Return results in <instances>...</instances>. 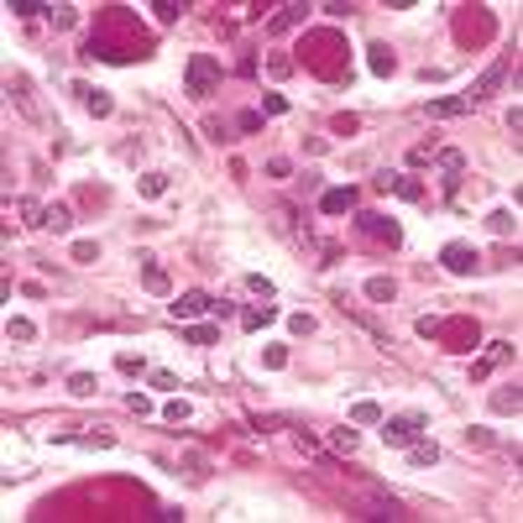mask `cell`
<instances>
[{
  "label": "cell",
  "instance_id": "cell-13",
  "mask_svg": "<svg viewBox=\"0 0 523 523\" xmlns=\"http://www.w3.org/2000/svg\"><path fill=\"white\" fill-rule=\"evenodd\" d=\"M42 225H48V230H58V236H63V230H69V225H74V215H69V204H48V209H42Z\"/></svg>",
  "mask_w": 523,
  "mask_h": 523
},
{
  "label": "cell",
  "instance_id": "cell-9",
  "mask_svg": "<svg viewBox=\"0 0 523 523\" xmlns=\"http://www.w3.org/2000/svg\"><path fill=\"white\" fill-rule=\"evenodd\" d=\"M440 461V445L435 440H414L408 445V466H414V471H424V466H435Z\"/></svg>",
  "mask_w": 523,
  "mask_h": 523
},
{
  "label": "cell",
  "instance_id": "cell-30",
  "mask_svg": "<svg viewBox=\"0 0 523 523\" xmlns=\"http://www.w3.org/2000/svg\"><path fill=\"white\" fill-rule=\"evenodd\" d=\"M288 330H293V335H314V319H309V314H293V319H288Z\"/></svg>",
  "mask_w": 523,
  "mask_h": 523
},
{
  "label": "cell",
  "instance_id": "cell-7",
  "mask_svg": "<svg viewBox=\"0 0 523 523\" xmlns=\"http://www.w3.org/2000/svg\"><path fill=\"white\" fill-rule=\"evenodd\" d=\"M471 105H476L471 95H445V99H429L424 110H429V116H466Z\"/></svg>",
  "mask_w": 523,
  "mask_h": 523
},
{
  "label": "cell",
  "instance_id": "cell-29",
  "mask_svg": "<svg viewBox=\"0 0 523 523\" xmlns=\"http://www.w3.org/2000/svg\"><path fill=\"white\" fill-rule=\"evenodd\" d=\"M95 257H99L95 241H74V262H95Z\"/></svg>",
  "mask_w": 523,
  "mask_h": 523
},
{
  "label": "cell",
  "instance_id": "cell-5",
  "mask_svg": "<svg viewBox=\"0 0 523 523\" xmlns=\"http://www.w3.org/2000/svg\"><path fill=\"white\" fill-rule=\"evenodd\" d=\"M356 230H366V236L387 241V246H398V241H403V230H398L387 215H356Z\"/></svg>",
  "mask_w": 523,
  "mask_h": 523
},
{
  "label": "cell",
  "instance_id": "cell-2",
  "mask_svg": "<svg viewBox=\"0 0 523 523\" xmlns=\"http://www.w3.org/2000/svg\"><path fill=\"white\" fill-rule=\"evenodd\" d=\"M424 424H429L424 414H398V419L382 414V440L387 445H414L419 435H424Z\"/></svg>",
  "mask_w": 523,
  "mask_h": 523
},
{
  "label": "cell",
  "instance_id": "cell-33",
  "mask_svg": "<svg viewBox=\"0 0 523 523\" xmlns=\"http://www.w3.org/2000/svg\"><path fill=\"white\" fill-rule=\"evenodd\" d=\"M356 440H361V435H356L351 424H346V429H335V445H340V450H356Z\"/></svg>",
  "mask_w": 523,
  "mask_h": 523
},
{
  "label": "cell",
  "instance_id": "cell-35",
  "mask_svg": "<svg viewBox=\"0 0 523 523\" xmlns=\"http://www.w3.org/2000/svg\"><path fill=\"white\" fill-rule=\"evenodd\" d=\"M126 408H131V414H152V398H141V393H131V398H126Z\"/></svg>",
  "mask_w": 523,
  "mask_h": 523
},
{
  "label": "cell",
  "instance_id": "cell-28",
  "mask_svg": "<svg viewBox=\"0 0 523 523\" xmlns=\"http://www.w3.org/2000/svg\"><path fill=\"white\" fill-rule=\"evenodd\" d=\"M398 194H403V199H424V183H419V178H398Z\"/></svg>",
  "mask_w": 523,
  "mask_h": 523
},
{
  "label": "cell",
  "instance_id": "cell-20",
  "mask_svg": "<svg viewBox=\"0 0 523 523\" xmlns=\"http://www.w3.org/2000/svg\"><path fill=\"white\" fill-rule=\"evenodd\" d=\"M293 21H304V6H283V11L272 16V32H288Z\"/></svg>",
  "mask_w": 523,
  "mask_h": 523
},
{
  "label": "cell",
  "instance_id": "cell-26",
  "mask_svg": "<svg viewBox=\"0 0 523 523\" xmlns=\"http://www.w3.org/2000/svg\"><path fill=\"white\" fill-rule=\"evenodd\" d=\"M262 366H267V372H277V366H288V351H283V346H267V351H262Z\"/></svg>",
  "mask_w": 523,
  "mask_h": 523
},
{
  "label": "cell",
  "instance_id": "cell-10",
  "mask_svg": "<svg viewBox=\"0 0 523 523\" xmlns=\"http://www.w3.org/2000/svg\"><path fill=\"white\" fill-rule=\"evenodd\" d=\"M366 69H372V74H377V79H387V74H393V69H398V58H393V53H387V48H382V42H377V48H366Z\"/></svg>",
  "mask_w": 523,
  "mask_h": 523
},
{
  "label": "cell",
  "instance_id": "cell-21",
  "mask_svg": "<svg viewBox=\"0 0 523 523\" xmlns=\"http://www.w3.org/2000/svg\"><path fill=\"white\" fill-rule=\"evenodd\" d=\"M492 408H497V414H518V387H513V393H508V387H503V393H492Z\"/></svg>",
  "mask_w": 523,
  "mask_h": 523
},
{
  "label": "cell",
  "instance_id": "cell-25",
  "mask_svg": "<svg viewBox=\"0 0 523 523\" xmlns=\"http://www.w3.org/2000/svg\"><path fill=\"white\" fill-rule=\"evenodd\" d=\"M267 319H272V309L262 304V309H246V314H241V325H246V330H262Z\"/></svg>",
  "mask_w": 523,
  "mask_h": 523
},
{
  "label": "cell",
  "instance_id": "cell-15",
  "mask_svg": "<svg viewBox=\"0 0 523 523\" xmlns=\"http://www.w3.org/2000/svg\"><path fill=\"white\" fill-rule=\"evenodd\" d=\"M503 74H508V58H503V63H492V69H487V74H482V84H476V89H471V99H482V95H487V89H497V84H503Z\"/></svg>",
  "mask_w": 523,
  "mask_h": 523
},
{
  "label": "cell",
  "instance_id": "cell-16",
  "mask_svg": "<svg viewBox=\"0 0 523 523\" xmlns=\"http://www.w3.org/2000/svg\"><path fill=\"white\" fill-rule=\"evenodd\" d=\"M141 194H147V199H158V194H168V173H158V168H152V173H141Z\"/></svg>",
  "mask_w": 523,
  "mask_h": 523
},
{
  "label": "cell",
  "instance_id": "cell-36",
  "mask_svg": "<svg viewBox=\"0 0 523 523\" xmlns=\"http://www.w3.org/2000/svg\"><path fill=\"white\" fill-rule=\"evenodd\" d=\"M246 283H251V288H257V293H262V298H272V283H267V277H262V272H251V277H246Z\"/></svg>",
  "mask_w": 523,
  "mask_h": 523
},
{
  "label": "cell",
  "instance_id": "cell-34",
  "mask_svg": "<svg viewBox=\"0 0 523 523\" xmlns=\"http://www.w3.org/2000/svg\"><path fill=\"white\" fill-rule=\"evenodd\" d=\"M116 366H120V372H147V366H141V356H131V351L116 356Z\"/></svg>",
  "mask_w": 523,
  "mask_h": 523
},
{
  "label": "cell",
  "instance_id": "cell-22",
  "mask_svg": "<svg viewBox=\"0 0 523 523\" xmlns=\"http://www.w3.org/2000/svg\"><path fill=\"white\" fill-rule=\"evenodd\" d=\"M69 393H74V398H89V393H95V377H89V372H74V377H69Z\"/></svg>",
  "mask_w": 523,
  "mask_h": 523
},
{
  "label": "cell",
  "instance_id": "cell-8",
  "mask_svg": "<svg viewBox=\"0 0 523 523\" xmlns=\"http://www.w3.org/2000/svg\"><path fill=\"white\" fill-rule=\"evenodd\" d=\"M74 95L84 99V110H89V116H110V110H116V99H110L105 89H89V84H79Z\"/></svg>",
  "mask_w": 523,
  "mask_h": 523
},
{
  "label": "cell",
  "instance_id": "cell-31",
  "mask_svg": "<svg viewBox=\"0 0 523 523\" xmlns=\"http://www.w3.org/2000/svg\"><path fill=\"white\" fill-rule=\"evenodd\" d=\"M262 110H267V116H283L288 99H283V95H262Z\"/></svg>",
  "mask_w": 523,
  "mask_h": 523
},
{
  "label": "cell",
  "instance_id": "cell-17",
  "mask_svg": "<svg viewBox=\"0 0 523 523\" xmlns=\"http://www.w3.org/2000/svg\"><path fill=\"white\" fill-rule=\"evenodd\" d=\"M183 340H188V346H215L220 330H215V325H188V330H183Z\"/></svg>",
  "mask_w": 523,
  "mask_h": 523
},
{
  "label": "cell",
  "instance_id": "cell-14",
  "mask_svg": "<svg viewBox=\"0 0 523 523\" xmlns=\"http://www.w3.org/2000/svg\"><path fill=\"white\" fill-rule=\"evenodd\" d=\"M393 277H366V298H372V304H393Z\"/></svg>",
  "mask_w": 523,
  "mask_h": 523
},
{
  "label": "cell",
  "instance_id": "cell-18",
  "mask_svg": "<svg viewBox=\"0 0 523 523\" xmlns=\"http://www.w3.org/2000/svg\"><path fill=\"white\" fill-rule=\"evenodd\" d=\"M6 335H11V340H37V325L16 314V319H6Z\"/></svg>",
  "mask_w": 523,
  "mask_h": 523
},
{
  "label": "cell",
  "instance_id": "cell-1",
  "mask_svg": "<svg viewBox=\"0 0 523 523\" xmlns=\"http://www.w3.org/2000/svg\"><path fill=\"white\" fill-rule=\"evenodd\" d=\"M220 79V63L209 58V53H194L188 58V79H183V95H194V99H204L209 95V84Z\"/></svg>",
  "mask_w": 523,
  "mask_h": 523
},
{
  "label": "cell",
  "instance_id": "cell-3",
  "mask_svg": "<svg viewBox=\"0 0 523 523\" xmlns=\"http://www.w3.org/2000/svg\"><path fill=\"white\" fill-rule=\"evenodd\" d=\"M168 309H173V319L188 325V319H199V314H215V298H209L204 288H188V293H173Z\"/></svg>",
  "mask_w": 523,
  "mask_h": 523
},
{
  "label": "cell",
  "instance_id": "cell-23",
  "mask_svg": "<svg viewBox=\"0 0 523 523\" xmlns=\"http://www.w3.org/2000/svg\"><path fill=\"white\" fill-rule=\"evenodd\" d=\"M188 414H194V408H188V403H183V398H173V403H168V408H162V419H168V424H183V419H188Z\"/></svg>",
  "mask_w": 523,
  "mask_h": 523
},
{
  "label": "cell",
  "instance_id": "cell-24",
  "mask_svg": "<svg viewBox=\"0 0 523 523\" xmlns=\"http://www.w3.org/2000/svg\"><path fill=\"white\" fill-rule=\"evenodd\" d=\"M152 11H158V21H162V27L183 16V6H178V0H158V6H152Z\"/></svg>",
  "mask_w": 523,
  "mask_h": 523
},
{
  "label": "cell",
  "instance_id": "cell-6",
  "mask_svg": "<svg viewBox=\"0 0 523 523\" xmlns=\"http://www.w3.org/2000/svg\"><path fill=\"white\" fill-rule=\"evenodd\" d=\"M356 188L346 183V188H325V199H319V209H325V215H346V209H356Z\"/></svg>",
  "mask_w": 523,
  "mask_h": 523
},
{
  "label": "cell",
  "instance_id": "cell-27",
  "mask_svg": "<svg viewBox=\"0 0 523 523\" xmlns=\"http://www.w3.org/2000/svg\"><path fill=\"white\" fill-rule=\"evenodd\" d=\"M11 16H37V11H48V6H42V0H11Z\"/></svg>",
  "mask_w": 523,
  "mask_h": 523
},
{
  "label": "cell",
  "instance_id": "cell-19",
  "mask_svg": "<svg viewBox=\"0 0 523 523\" xmlns=\"http://www.w3.org/2000/svg\"><path fill=\"white\" fill-rule=\"evenodd\" d=\"M487 225H492V236H513V225H518V220L508 215V209H492V215H487Z\"/></svg>",
  "mask_w": 523,
  "mask_h": 523
},
{
  "label": "cell",
  "instance_id": "cell-12",
  "mask_svg": "<svg viewBox=\"0 0 523 523\" xmlns=\"http://www.w3.org/2000/svg\"><path fill=\"white\" fill-rule=\"evenodd\" d=\"M351 424H382V403H372V398L351 403Z\"/></svg>",
  "mask_w": 523,
  "mask_h": 523
},
{
  "label": "cell",
  "instance_id": "cell-32",
  "mask_svg": "<svg viewBox=\"0 0 523 523\" xmlns=\"http://www.w3.org/2000/svg\"><path fill=\"white\" fill-rule=\"evenodd\" d=\"M508 356H513V346H508V340H492V351H487V361L497 366V361H508Z\"/></svg>",
  "mask_w": 523,
  "mask_h": 523
},
{
  "label": "cell",
  "instance_id": "cell-4",
  "mask_svg": "<svg viewBox=\"0 0 523 523\" xmlns=\"http://www.w3.org/2000/svg\"><path fill=\"white\" fill-rule=\"evenodd\" d=\"M440 262H445V272H455V277H471L476 267H482V257H476L466 241H450V246L440 251Z\"/></svg>",
  "mask_w": 523,
  "mask_h": 523
},
{
  "label": "cell",
  "instance_id": "cell-11",
  "mask_svg": "<svg viewBox=\"0 0 523 523\" xmlns=\"http://www.w3.org/2000/svg\"><path fill=\"white\" fill-rule=\"evenodd\" d=\"M137 262L147 267V272H141V277H147V288H152V293H168V272H162V267L152 262V251H137Z\"/></svg>",
  "mask_w": 523,
  "mask_h": 523
}]
</instances>
